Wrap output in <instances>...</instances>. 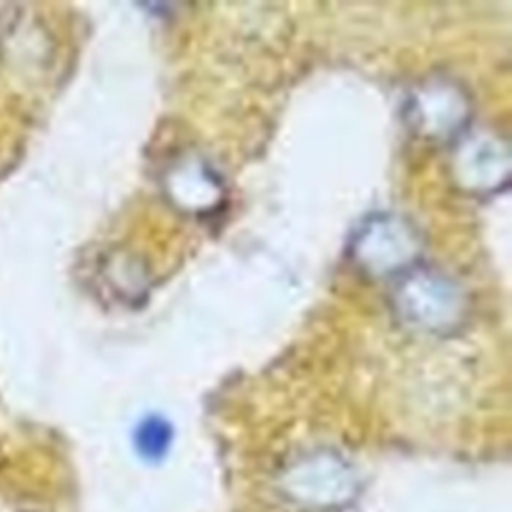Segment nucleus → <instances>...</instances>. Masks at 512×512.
<instances>
[{
    "mask_svg": "<svg viewBox=\"0 0 512 512\" xmlns=\"http://www.w3.org/2000/svg\"><path fill=\"white\" fill-rule=\"evenodd\" d=\"M392 308L414 330L450 334L466 318V294L448 274L414 266L398 278L392 292Z\"/></svg>",
    "mask_w": 512,
    "mask_h": 512,
    "instance_id": "1",
    "label": "nucleus"
},
{
    "mask_svg": "<svg viewBox=\"0 0 512 512\" xmlns=\"http://www.w3.org/2000/svg\"><path fill=\"white\" fill-rule=\"evenodd\" d=\"M420 252L418 230L398 214L366 218L350 242V258L364 274L374 278H400L418 266Z\"/></svg>",
    "mask_w": 512,
    "mask_h": 512,
    "instance_id": "2",
    "label": "nucleus"
},
{
    "mask_svg": "<svg viewBox=\"0 0 512 512\" xmlns=\"http://www.w3.org/2000/svg\"><path fill=\"white\" fill-rule=\"evenodd\" d=\"M404 116L414 134L452 144L468 128L470 100L454 80L430 78L408 94Z\"/></svg>",
    "mask_w": 512,
    "mask_h": 512,
    "instance_id": "3",
    "label": "nucleus"
},
{
    "mask_svg": "<svg viewBox=\"0 0 512 512\" xmlns=\"http://www.w3.org/2000/svg\"><path fill=\"white\" fill-rule=\"evenodd\" d=\"M452 148L450 172L468 194H492L510 180V152L506 140L492 130H466Z\"/></svg>",
    "mask_w": 512,
    "mask_h": 512,
    "instance_id": "4",
    "label": "nucleus"
},
{
    "mask_svg": "<svg viewBox=\"0 0 512 512\" xmlns=\"http://www.w3.org/2000/svg\"><path fill=\"white\" fill-rule=\"evenodd\" d=\"M164 194L176 210L202 216L216 212L226 196L220 174L196 154L180 156L164 172Z\"/></svg>",
    "mask_w": 512,
    "mask_h": 512,
    "instance_id": "5",
    "label": "nucleus"
},
{
    "mask_svg": "<svg viewBox=\"0 0 512 512\" xmlns=\"http://www.w3.org/2000/svg\"><path fill=\"white\" fill-rule=\"evenodd\" d=\"M136 450L146 460H158L162 458L172 442V428L170 424L160 416H148L144 418L134 434Z\"/></svg>",
    "mask_w": 512,
    "mask_h": 512,
    "instance_id": "6",
    "label": "nucleus"
}]
</instances>
